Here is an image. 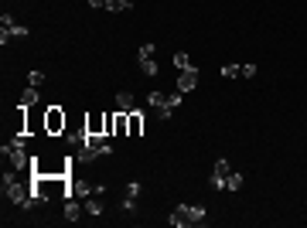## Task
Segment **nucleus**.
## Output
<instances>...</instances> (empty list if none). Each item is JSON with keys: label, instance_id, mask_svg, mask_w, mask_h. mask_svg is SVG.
Segmentation results:
<instances>
[{"label": "nucleus", "instance_id": "5", "mask_svg": "<svg viewBox=\"0 0 307 228\" xmlns=\"http://www.w3.org/2000/svg\"><path fill=\"white\" fill-rule=\"evenodd\" d=\"M229 174H232V163L229 160H215V170H212V187H226V181H229Z\"/></svg>", "mask_w": 307, "mask_h": 228}, {"label": "nucleus", "instance_id": "1", "mask_svg": "<svg viewBox=\"0 0 307 228\" xmlns=\"http://www.w3.org/2000/svg\"><path fill=\"white\" fill-rule=\"evenodd\" d=\"M76 157H58V153H34V174H72Z\"/></svg>", "mask_w": 307, "mask_h": 228}, {"label": "nucleus", "instance_id": "23", "mask_svg": "<svg viewBox=\"0 0 307 228\" xmlns=\"http://www.w3.org/2000/svg\"><path fill=\"white\" fill-rule=\"evenodd\" d=\"M140 58H154V45H151V41H147V45L140 48Z\"/></svg>", "mask_w": 307, "mask_h": 228}, {"label": "nucleus", "instance_id": "6", "mask_svg": "<svg viewBox=\"0 0 307 228\" xmlns=\"http://www.w3.org/2000/svg\"><path fill=\"white\" fill-rule=\"evenodd\" d=\"M45 113H48V109H34V106L27 109V133H31V137H34V133H45Z\"/></svg>", "mask_w": 307, "mask_h": 228}, {"label": "nucleus", "instance_id": "2", "mask_svg": "<svg viewBox=\"0 0 307 228\" xmlns=\"http://www.w3.org/2000/svg\"><path fill=\"white\" fill-rule=\"evenodd\" d=\"M205 222V208L202 205H178L174 215H171V225L184 228V225H202Z\"/></svg>", "mask_w": 307, "mask_h": 228}, {"label": "nucleus", "instance_id": "15", "mask_svg": "<svg viewBox=\"0 0 307 228\" xmlns=\"http://www.w3.org/2000/svg\"><path fill=\"white\" fill-rule=\"evenodd\" d=\"M106 10H113V14H123V10H130V0H106Z\"/></svg>", "mask_w": 307, "mask_h": 228}, {"label": "nucleus", "instance_id": "18", "mask_svg": "<svg viewBox=\"0 0 307 228\" xmlns=\"http://www.w3.org/2000/svg\"><path fill=\"white\" fill-rule=\"evenodd\" d=\"M174 65H178V68H195V62H191L184 51H178V55H174Z\"/></svg>", "mask_w": 307, "mask_h": 228}, {"label": "nucleus", "instance_id": "12", "mask_svg": "<svg viewBox=\"0 0 307 228\" xmlns=\"http://www.w3.org/2000/svg\"><path fill=\"white\" fill-rule=\"evenodd\" d=\"M147 102H151L154 109H174V106H171V99H167V92H151V95H147Z\"/></svg>", "mask_w": 307, "mask_h": 228}, {"label": "nucleus", "instance_id": "10", "mask_svg": "<svg viewBox=\"0 0 307 228\" xmlns=\"http://www.w3.org/2000/svg\"><path fill=\"white\" fill-rule=\"evenodd\" d=\"M82 211H85V205H78V198H69V201H65V218H69V222H78Z\"/></svg>", "mask_w": 307, "mask_h": 228}, {"label": "nucleus", "instance_id": "4", "mask_svg": "<svg viewBox=\"0 0 307 228\" xmlns=\"http://www.w3.org/2000/svg\"><path fill=\"white\" fill-rule=\"evenodd\" d=\"M85 137H106V113H85Z\"/></svg>", "mask_w": 307, "mask_h": 228}, {"label": "nucleus", "instance_id": "7", "mask_svg": "<svg viewBox=\"0 0 307 228\" xmlns=\"http://www.w3.org/2000/svg\"><path fill=\"white\" fill-rule=\"evenodd\" d=\"M198 85V68H181V75H178V89L181 92H191Z\"/></svg>", "mask_w": 307, "mask_h": 228}, {"label": "nucleus", "instance_id": "25", "mask_svg": "<svg viewBox=\"0 0 307 228\" xmlns=\"http://www.w3.org/2000/svg\"><path fill=\"white\" fill-rule=\"evenodd\" d=\"M89 7H106V0H89Z\"/></svg>", "mask_w": 307, "mask_h": 228}, {"label": "nucleus", "instance_id": "17", "mask_svg": "<svg viewBox=\"0 0 307 228\" xmlns=\"http://www.w3.org/2000/svg\"><path fill=\"white\" fill-rule=\"evenodd\" d=\"M222 78H242V65H222Z\"/></svg>", "mask_w": 307, "mask_h": 228}, {"label": "nucleus", "instance_id": "16", "mask_svg": "<svg viewBox=\"0 0 307 228\" xmlns=\"http://www.w3.org/2000/svg\"><path fill=\"white\" fill-rule=\"evenodd\" d=\"M226 191H242V174H235V170H232L229 181H226Z\"/></svg>", "mask_w": 307, "mask_h": 228}, {"label": "nucleus", "instance_id": "19", "mask_svg": "<svg viewBox=\"0 0 307 228\" xmlns=\"http://www.w3.org/2000/svg\"><path fill=\"white\" fill-rule=\"evenodd\" d=\"M140 68H144V72H147V75H157V72H160V68H157V62H154V58H140Z\"/></svg>", "mask_w": 307, "mask_h": 228}, {"label": "nucleus", "instance_id": "21", "mask_svg": "<svg viewBox=\"0 0 307 228\" xmlns=\"http://www.w3.org/2000/svg\"><path fill=\"white\" fill-rule=\"evenodd\" d=\"M116 133V113H106V137Z\"/></svg>", "mask_w": 307, "mask_h": 228}, {"label": "nucleus", "instance_id": "11", "mask_svg": "<svg viewBox=\"0 0 307 228\" xmlns=\"http://www.w3.org/2000/svg\"><path fill=\"white\" fill-rule=\"evenodd\" d=\"M38 102H41V92H38L34 85H27V89H24V95H21V106H24V109H31V106H38Z\"/></svg>", "mask_w": 307, "mask_h": 228}, {"label": "nucleus", "instance_id": "14", "mask_svg": "<svg viewBox=\"0 0 307 228\" xmlns=\"http://www.w3.org/2000/svg\"><path fill=\"white\" fill-rule=\"evenodd\" d=\"M113 137H130L127 133V113H120V109H116V133Z\"/></svg>", "mask_w": 307, "mask_h": 228}, {"label": "nucleus", "instance_id": "20", "mask_svg": "<svg viewBox=\"0 0 307 228\" xmlns=\"http://www.w3.org/2000/svg\"><path fill=\"white\" fill-rule=\"evenodd\" d=\"M41 82H45V72H41V68H34V72L27 75V85H34V89H38Z\"/></svg>", "mask_w": 307, "mask_h": 228}, {"label": "nucleus", "instance_id": "22", "mask_svg": "<svg viewBox=\"0 0 307 228\" xmlns=\"http://www.w3.org/2000/svg\"><path fill=\"white\" fill-rule=\"evenodd\" d=\"M10 34H14V38H27V27H21V24H14V27H10Z\"/></svg>", "mask_w": 307, "mask_h": 228}, {"label": "nucleus", "instance_id": "9", "mask_svg": "<svg viewBox=\"0 0 307 228\" xmlns=\"http://www.w3.org/2000/svg\"><path fill=\"white\" fill-rule=\"evenodd\" d=\"M82 205H85V215H92V218H99V215H102V198H99V194L82 198Z\"/></svg>", "mask_w": 307, "mask_h": 228}, {"label": "nucleus", "instance_id": "13", "mask_svg": "<svg viewBox=\"0 0 307 228\" xmlns=\"http://www.w3.org/2000/svg\"><path fill=\"white\" fill-rule=\"evenodd\" d=\"M116 106H120V113H130L133 109V92H120L116 95Z\"/></svg>", "mask_w": 307, "mask_h": 228}, {"label": "nucleus", "instance_id": "24", "mask_svg": "<svg viewBox=\"0 0 307 228\" xmlns=\"http://www.w3.org/2000/svg\"><path fill=\"white\" fill-rule=\"evenodd\" d=\"M256 75V65H242V78H253Z\"/></svg>", "mask_w": 307, "mask_h": 228}, {"label": "nucleus", "instance_id": "3", "mask_svg": "<svg viewBox=\"0 0 307 228\" xmlns=\"http://www.w3.org/2000/svg\"><path fill=\"white\" fill-rule=\"evenodd\" d=\"M69 130V113L62 106H48L45 113V137H65Z\"/></svg>", "mask_w": 307, "mask_h": 228}, {"label": "nucleus", "instance_id": "8", "mask_svg": "<svg viewBox=\"0 0 307 228\" xmlns=\"http://www.w3.org/2000/svg\"><path fill=\"white\" fill-rule=\"evenodd\" d=\"M127 133L130 137H140L144 133V113H137V109L127 113Z\"/></svg>", "mask_w": 307, "mask_h": 228}]
</instances>
